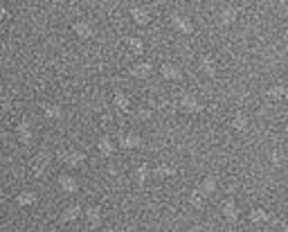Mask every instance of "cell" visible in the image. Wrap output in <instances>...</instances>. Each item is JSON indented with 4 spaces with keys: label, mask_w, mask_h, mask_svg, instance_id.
<instances>
[{
    "label": "cell",
    "mask_w": 288,
    "mask_h": 232,
    "mask_svg": "<svg viewBox=\"0 0 288 232\" xmlns=\"http://www.w3.org/2000/svg\"><path fill=\"white\" fill-rule=\"evenodd\" d=\"M2 203H5V192L0 190V205H2Z\"/></svg>",
    "instance_id": "44dd1931"
},
{
    "label": "cell",
    "mask_w": 288,
    "mask_h": 232,
    "mask_svg": "<svg viewBox=\"0 0 288 232\" xmlns=\"http://www.w3.org/2000/svg\"><path fill=\"white\" fill-rule=\"evenodd\" d=\"M70 30H72V34H75L77 38H81V41H88V38L95 36V27H92L90 21H86V18L75 21L72 25H70Z\"/></svg>",
    "instance_id": "277c9868"
},
{
    "label": "cell",
    "mask_w": 288,
    "mask_h": 232,
    "mask_svg": "<svg viewBox=\"0 0 288 232\" xmlns=\"http://www.w3.org/2000/svg\"><path fill=\"white\" fill-rule=\"evenodd\" d=\"M250 221L252 223H268L270 221V212L263 207H252L250 210Z\"/></svg>",
    "instance_id": "e0dca14e"
},
{
    "label": "cell",
    "mask_w": 288,
    "mask_h": 232,
    "mask_svg": "<svg viewBox=\"0 0 288 232\" xmlns=\"http://www.w3.org/2000/svg\"><path fill=\"white\" fill-rule=\"evenodd\" d=\"M169 23H171V27H173L176 32L185 34V36H192V34L196 32V25H194V23L189 21V16H185V14H171Z\"/></svg>",
    "instance_id": "7a4b0ae2"
},
{
    "label": "cell",
    "mask_w": 288,
    "mask_h": 232,
    "mask_svg": "<svg viewBox=\"0 0 288 232\" xmlns=\"http://www.w3.org/2000/svg\"><path fill=\"white\" fill-rule=\"evenodd\" d=\"M187 200H189V205H192V207H196V210H201V207L205 205V199H203L201 194H198V190H192V192H189Z\"/></svg>",
    "instance_id": "d6986e66"
},
{
    "label": "cell",
    "mask_w": 288,
    "mask_h": 232,
    "mask_svg": "<svg viewBox=\"0 0 288 232\" xmlns=\"http://www.w3.org/2000/svg\"><path fill=\"white\" fill-rule=\"evenodd\" d=\"M128 16H131V21L135 23V25L144 27L151 23V11L146 9L144 5H133L131 9H128Z\"/></svg>",
    "instance_id": "9c48e42d"
},
{
    "label": "cell",
    "mask_w": 288,
    "mask_h": 232,
    "mask_svg": "<svg viewBox=\"0 0 288 232\" xmlns=\"http://www.w3.org/2000/svg\"><path fill=\"white\" fill-rule=\"evenodd\" d=\"M57 185H59V190L68 196H75L77 192H79V180L72 174H59L57 176Z\"/></svg>",
    "instance_id": "52a82bcc"
},
{
    "label": "cell",
    "mask_w": 288,
    "mask_h": 232,
    "mask_svg": "<svg viewBox=\"0 0 288 232\" xmlns=\"http://www.w3.org/2000/svg\"><path fill=\"white\" fill-rule=\"evenodd\" d=\"M84 219H86V226L90 228V230H97V228H102V223H104L102 207H99V205H88V207L84 210Z\"/></svg>",
    "instance_id": "5b68a950"
},
{
    "label": "cell",
    "mask_w": 288,
    "mask_h": 232,
    "mask_svg": "<svg viewBox=\"0 0 288 232\" xmlns=\"http://www.w3.org/2000/svg\"><path fill=\"white\" fill-rule=\"evenodd\" d=\"M187 232H205V230H203V226H192Z\"/></svg>",
    "instance_id": "ffe728a7"
},
{
    "label": "cell",
    "mask_w": 288,
    "mask_h": 232,
    "mask_svg": "<svg viewBox=\"0 0 288 232\" xmlns=\"http://www.w3.org/2000/svg\"><path fill=\"white\" fill-rule=\"evenodd\" d=\"M36 200H38L36 192L25 190V192H18V196H16V205H18V207H29V205H34Z\"/></svg>",
    "instance_id": "9a60e30c"
},
{
    "label": "cell",
    "mask_w": 288,
    "mask_h": 232,
    "mask_svg": "<svg viewBox=\"0 0 288 232\" xmlns=\"http://www.w3.org/2000/svg\"><path fill=\"white\" fill-rule=\"evenodd\" d=\"M41 113L45 120L50 122H61L65 117V111H63V106L57 104V101H43L41 104Z\"/></svg>",
    "instance_id": "3957f363"
},
{
    "label": "cell",
    "mask_w": 288,
    "mask_h": 232,
    "mask_svg": "<svg viewBox=\"0 0 288 232\" xmlns=\"http://www.w3.org/2000/svg\"><path fill=\"white\" fill-rule=\"evenodd\" d=\"M158 72H160V77H162V79H167V81H180L182 79L180 66L171 64V61H165V64L158 68Z\"/></svg>",
    "instance_id": "30bf717a"
},
{
    "label": "cell",
    "mask_w": 288,
    "mask_h": 232,
    "mask_svg": "<svg viewBox=\"0 0 288 232\" xmlns=\"http://www.w3.org/2000/svg\"><path fill=\"white\" fill-rule=\"evenodd\" d=\"M16 140L21 144H32L34 142V129H32V122L29 120H18L16 124Z\"/></svg>",
    "instance_id": "8992f818"
},
{
    "label": "cell",
    "mask_w": 288,
    "mask_h": 232,
    "mask_svg": "<svg viewBox=\"0 0 288 232\" xmlns=\"http://www.w3.org/2000/svg\"><path fill=\"white\" fill-rule=\"evenodd\" d=\"M124 48H126L131 54L140 57V54H144L146 45H144V41H142L140 36H126V38H124Z\"/></svg>",
    "instance_id": "5bb4252c"
},
{
    "label": "cell",
    "mask_w": 288,
    "mask_h": 232,
    "mask_svg": "<svg viewBox=\"0 0 288 232\" xmlns=\"http://www.w3.org/2000/svg\"><path fill=\"white\" fill-rule=\"evenodd\" d=\"M54 232H59V230H54Z\"/></svg>",
    "instance_id": "7402d4cb"
},
{
    "label": "cell",
    "mask_w": 288,
    "mask_h": 232,
    "mask_svg": "<svg viewBox=\"0 0 288 232\" xmlns=\"http://www.w3.org/2000/svg\"><path fill=\"white\" fill-rule=\"evenodd\" d=\"M81 214H84V210H81L79 203H70V205H65V210L61 212V221L63 223H75Z\"/></svg>",
    "instance_id": "4fadbf2b"
},
{
    "label": "cell",
    "mask_w": 288,
    "mask_h": 232,
    "mask_svg": "<svg viewBox=\"0 0 288 232\" xmlns=\"http://www.w3.org/2000/svg\"><path fill=\"white\" fill-rule=\"evenodd\" d=\"M239 21V7L234 5H223L216 11V25L219 27H232Z\"/></svg>",
    "instance_id": "6da1fadb"
},
{
    "label": "cell",
    "mask_w": 288,
    "mask_h": 232,
    "mask_svg": "<svg viewBox=\"0 0 288 232\" xmlns=\"http://www.w3.org/2000/svg\"><path fill=\"white\" fill-rule=\"evenodd\" d=\"M196 66H198V70H201L203 74H207V77H216V72H219V64H216V59H214L212 54H207V52H203L201 57H198Z\"/></svg>",
    "instance_id": "ba28073f"
},
{
    "label": "cell",
    "mask_w": 288,
    "mask_h": 232,
    "mask_svg": "<svg viewBox=\"0 0 288 232\" xmlns=\"http://www.w3.org/2000/svg\"><path fill=\"white\" fill-rule=\"evenodd\" d=\"M196 190L203 199H209V196L216 194V190H219V180H216V176H205V178L198 183Z\"/></svg>",
    "instance_id": "8fae6325"
},
{
    "label": "cell",
    "mask_w": 288,
    "mask_h": 232,
    "mask_svg": "<svg viewBox=\"0 0 288 232\" xmlns=\"http://www.w3.org/2000/svg\"><path fill=\"white\" fill-rule=\"evenodd\" d=\"M221 212H223V216L228 219V221H236V219H239V205L234 203V199L225 200L223 207H221Z\"/></svg>",
    "instance_id": "2e32d148"
},
{
    "label": "cell",
    "mask_w": 288,
    "mask_h": 232,
    "mask_svg": "<svg viewBox=\"0 0 288 232\" xmlns=\"http://www.w3.org/2000/svg\"><path fill=\"white\" fill-rule=\"evenodd\" d=\"M149 178H151V167L146 163H140L138 167H135V180H138L140 185H144Z\"/></svg>",
    "instance_id": "ac0fdd59"
},
{
    "label": "cell",
    "mask_w": 288,
    "mask_h": 232,
    "mask_svg": "<svg viewBox=\"0 0 288 232\" xmlns=\"http://www.w3.org/2000/svg\"><path fill=\"white\" fill-rule=\"evenodd\" d=\"M131 77H135V79H149L151 74H153V64L151 61H138V64L131 66Z\"/></svg>",
    "instance_id": "7c38bea8"
}]
</instances>
